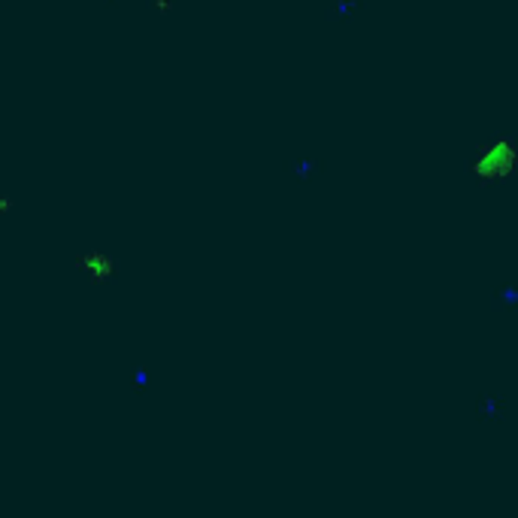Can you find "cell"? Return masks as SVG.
I'll return each mask as SVG.
<instances>
[{
    "mask_svg": "<svg viewBox=\"0 0 518 518\" xmlns=\"http://www.w3.org/2000/svg\"><path fill=\"white\" fill-rule=\"evenodd\" d=\"M518 307V294L512 288H500L491 294V312H506V309H515Z\"/></svg>",
    "mask_w": 518,
    "mask_h": 518,
    "instance_id": "277c9868",
    "label": "cell"
},
{
    "mask_svg": "<svg viewBox=\"0 0 518 518\" xmlns=\"http://www.w3.org/2000/svg\"><path fill=\"white\" fill-rule=\"evenodd\" d=\"M131 373H133V385H140V388L145 385V379H149V376H145V364H143V361H140V364H133V367H131Z\"/></svg>",
    "mask_w": 518,
    "mask_h": 518,
    "instance_id": "5b68a950",
    "label": "cell"
},
{
    "mask_svg": "<svg viewBox=\"0 0 518 518\" xmlns=\"http://www.w3.org/2000/svg\"><path fill=\"white\" fill-rule=\"evenodd\" d=\"M104 4H116V0H104Z\"/></svg>",
    "mask_w": 518,
    "mask_h": 518,
    "instance_id": "ba28073f",
    "label": "cell"
},
{
    "mask_svg": "<svg viewBox=\"0 0 518 518\" xmlns=\"http://www.w3.org/2000/svg\"><path fill=\"white\" fill-rule=\"evenodd\" d=\"M145 6H152L158 16H167V13H170V4H167V0H145Z\"/></svg>",
    "mask_w": 518,
    "mask_h": 518,
    "instance_id": "8992f818",
    "label": "cell"
},
{
    "mask_svg": "<svg viewBox=\"0 0 518 518\" xmlns=\"http://www.w3.org/2000/svg\"><path fill=\"white\" fill-rule=\"evenodd\" d=\"M479 419L482 421H494L503 424L506 421V394H479Z\"/></svg>",
    "mask_w": 518,
    "mask_h": 518,
    "instance_id": "3957f363",
    "label": "cell"
},
{
    "mask_svg": "<svg viewBox=\"0 0 518 518\" xmlns=\"http://www.w3.org/2000/svg\"><path fill=\"white\" fill-rule=\"evenodd\" d=\"M364 9H367V0H331V6L324 9V18H328V25L346 28V25H355Z\"/></svg>",
    "mask_w": 518,
    "mask_h": 518,
    "instance_id": "6da1fadb",
    "label": "cell"
},
{
    "mask_svg": "<svg viewBox=\"0 0 518 518\" xmlns=\"http://www.w3.org/2000/svg\"><path fill=\"white\" fill-rule=\"evenodd\" d=\"M9 209H16V200L13 197H0V212H9Z\"/></svg>",
    "mask_w": 518,
    "mask_h": 518,
    "instance_id": "52a82bcc",
    "label": "cell"
},
{
    "mask_svg": "<svg viewBox=\"0 0 518 518\" xmlns=\"http://www.w3.org/2000/svg\"><path fill=\"white\" fill-rule=\"evenodd\" d=\"M282 167H285L291 176H294V182L309 185L312 179L324 170V161H321V158H307V155H300V158H285Z\"/></svg>",
    "mask_w": 518,
    "mask_h": 518,
    "instance_id": "7a4b0ae2",
    "label": "cell"
}]
</instances>
